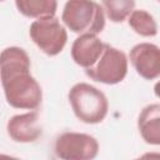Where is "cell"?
<instances>
[{
  "instance_id": "9",
  "label": "cell",
  "mask_w": 160,
  "mask_h": 160,
  "mask_svg": "<svg viewBox=\"0 0 160 160\" xmlns=\"http://www.w3.org/2000/svg\"><path fill=\"white\" fill-rule=\"evenodd\" d=\"M104 46L105 42H102L98 35L81 34L74 40L71 45V59L76 65L88 69L98 61L104 50Z\"/></svg>"
},
{
  "instance_id": "13",
  "label": "cell",
  "mask_w": 160,
  "mask_h": 160,
  "mask_svg": "<svg viewBox=\"0 0 160 160\" xmlns=\"http://www.w3.org/2000/svg\"><path fill=\"white\" fill-rule=\"evenodd\" d=\"M105 16L112 22L125 21L135 8V0H101Z\"/></svg>"
},
{
  "instance_id": "2",
  "label": "cell",
  "mask_w": 160,
  "mask_h": 160,
  "mask_svg": "<svg viewBox=\"0 0 160 160\" xmlns=\"http://www.w3.org/2000/svg\"><path fill=\"white\" fill-rule=\"evenodd\" d=\"M64 25L75 34H100L105 28V12L94 0H68L61 12Z\"/></svg>"
},
{
  "instance_id": "5",
  "label": "cell",
  "mask_w": 160,
  "mask_h": 160,
  "mask_svg": "<svg viewBox=\"0 0 160 160\" xmlns=\"http://www.w3.org/2000/svg\"><path fill=\"white\" fill-rule=\"evenodd\" d=\"M29 34L34 44L49 56L60 54L68 41V31L56 16L34 20Z\"/></svg>"
},
{
  "instance_id": "14",
  "label": "cell",
  "mask_w": 160,
  "mask_h": 160,
  "mask_svg": "<svg viewBox=\"0 0 160 160\" xmlns=\"http://www.w3.org/2000/svg\"><path fill=\"white\" fill-rule=\"evenodd\" d=\"M0 1H4V0H0Z\"/></svg>"
},
{
  "instance_id": "7",
  "label": "cell",
  "mask_w": 160,
  "mask_h": 160,
  "mask_svg": "<svg viewBox=\"0 0 160 160\" xmlns=\"http://www.w3.org/2000/svg\"><path fill=\"white\" fill-rule=\"evenodd\" d=\"M129 59L138 75L155 80L160 75V49L151 42H140L131 48Z\"/></svg>"
},
{
  "instance_id": "6",
  "label": "cell",
  "mask_w": 160,
  "mask_h": 160,
  "mask_svg": "<svg viewBox=\"0 0 160 160\" xmlns=\"http://www.w3.org/2000/svg\"><path fill=\"white\" fill-rule=\"evenodd\" d=\"M54 151L62 160H91L98 156L99 142L89 134L66 131L56 138Z\"/></svg>"
},
{
  "instance_id": "12",
  "label": "cell",
  "mask_w": 160,
  "mask_h": 160,
  "mask_svg": "<svg viewBox=\"0 0 160 160\" xmlns=\"http://www.w3.org/2000/svg\"><path fill=\"white\" fill-rule=\"evenodd\" d=\"M129 26L140 36L152 38L158 34V24L154 16L144 9L132 10L128 18Z\"/></svg>"
},
{
  "instance_id": "11",
  "label": "cell",
  "mask_w": 160,
  "mask_h": 160,
  "mask_svg": "<svg viewBox=\"0 0 160 160\" xmlns=\"http://www.w3.org/2000/svg\"><path fill=\"white\" fill-rule=\"evenodd\" d=\"M20 14L31 19L52 18L58 10V0H15Z\"/></svg>"
},
{
  "instance_id": "4",
  "label": "cell",
  "mask_w": 160,
  "mask_h": 160,
  "mask_svg": "<svg viewBox=\"0 0 160 160\" xmlns=\"http://www.w3.org/2000/svg\"><path fill=\"white\" fill-rule=\"evenodd\" d=\"M128 58L124 51L105 44L98 61L85 69V74L101 84L115 85L121 82L128 74Z\"/></svg>"
},
{
  "instance_id": "1",
  "label": "cell",
  "mask_w": 160,
  "mask_h": 160,
  "mask_svg": "<svg viewBox=\"0 0 160 160\" xmlns=\"http://www.w3.org/2000/svg\"><path fill=\"white\" fill-rule=\"evenodd\" d=\"M30 58L19 46L5 48L0 52V80L8 104L15 109L36 110L42 100V90L30 74Z\"/></svg>"
},
{
  "instance_id": "8",
  "label": "cell",
  "mask_w": 160,
  "mask_h": 160,
  "mask_svg": "<svg viewBox=\"0 0 160 160\" xmlns=\"http://www.w3.org/2000/svg\"><path fill=\"white\" fill-rule=\"evenodd\" d=\"M6 130L10 139L15 142L28 144L36 141L42 134L39 126V112L34 110L11 116L6 124Z\"/></svg>"
},
{
  "instance_id": "10",
  "label": "cell",
  "mask_w": 160,
  "mask_h": 160,
  "mask_svg": "<svg viewBox=\"0 0 160 160\" xmlns=\"http://www.w3.org/2000/svg\"><path fill=\"white\" fill-rule=\"evenodd\" d=\"M138 129L146 144H160V105L158 102L146 105L138 118Z\"/></svg>"
},
{
  "instance_id": "3",
  "label": "cell",
  "mask_w": 160,
  "mask_h": 160,
  "mask_svg": "<svg viewBox=\"0 0 160 160\" xmlns=\"http://www.w3.org/2000/svg\"><path fill=\"white\" fill-rule=\"evenodd\" d=\"M68 98L75 116L85 124H99L108 115V98L101 90L88 82L75 84Z\"/></svg>"
}]
</instances>
